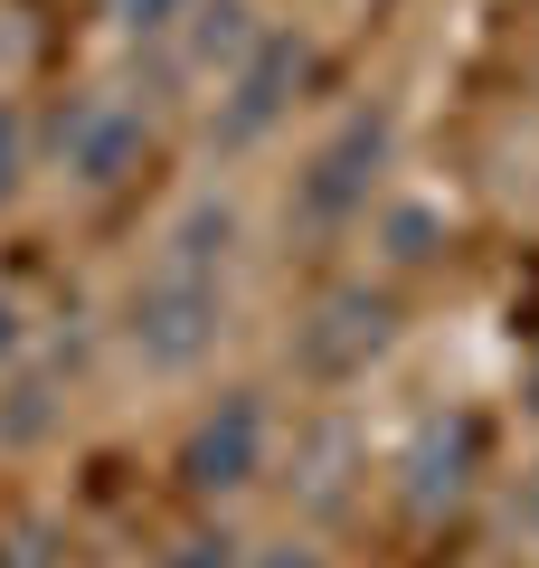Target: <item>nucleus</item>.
Masks as SVG:
<instances>
[{
	"instance_id": "nucleus-1",
	"label": "nucleus",
	"mask_w": 539,
	"mask_h": 568,
	"mask_svg": "<svg viewBox=\"0 0 539 568\" xmlns=\"http://www.w3.org/2000/svg\"><path fill=\"white\" fill-rule=\"evenodd\" d=\"M246 246H256V219L218 171L190 181L152 219L142 256L123 265L114 304H104V351H114V369L133 388H200L218 369L227 332H237Z\"/></svg>"
},
{
	"instance_id": "nucleus-12",
	"label": "nucleus",
	"mask_w": 539,
	"mask_h": 568,
	"mask_svg": "<svg viewBox=\"0 0 539 568\" xmlns=\"http://www.w3.org/2000/svg\"><path fill=\"white\" fill-rule=\"evenodd\" d=\"M237 559H246V540L227 530V511H190V521H180L161 549H142L133 568H237Z\"/></svg>"
},
{
	"instance_id": "nucleus-2",
	"label": "nucleus",
	"mask_w": 539,
	"mask_h": 568,
	"mask_svg": "<svg viewBox=\"0 0 539 568\" xmlns=\"http://www.w3.org/2000/svg\"><path fill=\"white\" fill-rule=\"evenodd\" d=\"M398 181H407V104L369 85L294 142V162L275 181V237L294 256H340V246H359L369 209Z\"/></svg>"
},
{
	"instance_id": "nucleus-9",
	"label": "nucleus",
	"mask_w": 539,
	"mask_h": 568,
	"mask_svg": "<svg viewBox=\"0 0 539 568\" xmlns=\"http://www.w3.org/2000/svg\"><path fill=\"white\" fill-rule=\"evenodd\" d=\"M455 209L436 200V190H417V181H398L379 209H369V227H359V246L350 256L359 265H379V275H398V284H417V275H436V265H455Z\"/></svg>"
},
{
	"instance_id": "nucleus-3",
	"label": "nucleus",
	"mask_w": 539,
	"mask_h": 568,
	"mask_svg": "<svg viewBox=\"0 0 539 568\" xmlns=\"http://www.w3.org/2000/svg\"><path fill=\"white\" fill-rule=\"evenodd\" d=\"M398 342H407V284L350 256V265H332V275H313V294L294 304V323H284V369H294V388H313V398H350V388H369L398 361Z\"/></svg>"
},
{
	"instance_id": "nucleus-14",
	"label": "nucleus",
	"mask_w": 539,
	"mask_h": 568,
	"mask_svg": "<svg viewBox=\"0 0 539 568\" xmlns=\"http://www.w3.org/2000/svg\"><path fill=\"white\" fill-rule=\"evenodd\" d=\"M180 10H190V0H95V20L114 29V39H133V48H152Z\"/></svg>"
},
{
	"instance_id": "nucleus-7",
	"label": "nucleus",
	"mask_w": 539,
	"mask_h": 568,
	"mask_svg": "<svg viewBox=\"0 0 539 568\" xmlns=\"http://www.w3.org/2000/svg\"><path fill=\"white\" fill-rule=\"evenodd\" d=\"M482 426L464 417V407H426L417 426H407L398 446H388V503L407 511V521H455L464 503L482 493Z\"/></svg>"
},
{
	"instance_id": "nucleus-8",
	"label": "nucleus",
	"mask_w": 539,
	"mask_h": 568,
	"mask_svg": "<svg viewBox=\"0 0 539 568\" xmlns=\"http://www.w3.org/2000/svg\"><path fill=\"white\" fill-rule=\"evenodd\" d=\"M256 39H265V10H256V0H190V10L152 39V67H161V85H171L180 104H200Z\"/></svg>"
},
{
	"instance_id": "nucleus-17",
	"label": "nucleus",
	"mask_w": 539,
	"mask_h": 568,
	"mask_svg": "<svg viewBox=\"0 0 539 568\" xmlns=\"http://www.w3.org/2000/svg\"><path fill=\"white\" fill-rule=\"evenodd\" d=\"M511 398H520V417L539 426V332H530V351H520V369H511Z\"/></svg>"
},
{
	"instance_id": "nucleus-15",
	"label": "nucleus",
	"mask_w": 539,
	"mask_h": 568,
	"mask_svg": "<svg viewBox=\"0 0 539 568\" xmlns=\"http://www.w3.org/2000/svg\"><path fill=\"white\" fill-rule=\"evenodd\" d=\"M29 351H39V313H29V294H20V284H0V379H10V369H20Z\"/></svg>"
},
{
	"instance_id": "nucleus-13",
	"label": "nucleus",
	"mask_w": 539,
	"mask_h": 568,
	"mask_svg": "<svg viewBox=\"0 0 539 568\" xmlns=\"http://www.w3.org/2000/svg\"><path fill=\"white\" fill-rule=\"evenodd\" d=\"M501 530L520 549H539V426H530V446H520V465L501 474Z\"/></svg>"
},
{
	"instance_id": "nucleus-11",
	"label": "nucleus",
	"mask_w": 539,
	"mask_h": 568,
	"mask_svg": "<svg viewBox=\"0 0 539 568\" xmlns=\"http://www.w3.org/2000/svg\"><path fill=\"white\" fill-rule=\"evenodd\" d=\"M39 181H48V114L0 85V219H10Z\"/></svg>"
},
{
	"instance_id": "nucleus-5",
	"label": "nucleus",
	"mask_w": 539,
	"mask_h": 568,
	"mask_svg": "<svg viewBox=\"0 0 539 568\" xmlns=\"http://www.w3.org/2000/svg\"><path fill=\"white\" fill-rule=\"evenodd\" d=\"M284 474V417L256 379H218L190 398L171 436V484L190 511H237L246 493H265Z\"/></svg>"
},
{
	"instance_id": "nucleus-4",
	"label": "nucleus",
	"mask_w": 539,
	"mask_h": 568,
	"mask_svg": "<svg viewBox=\"0 0 539 568\" xmlns=\"http://www.w3.org/2000/svg\"><path fill=\"white\" fill-rule=\"evenodd\" d=\"M313 95H322V39L303 20H265V39L190 104V114H200V152L218 171L256 162V152H275V142L294 133V114Z\"/></svg>"
},
{
	"instance_id": "nucleus-6",
	"label": "nucleus",
	"mask_w": 539,
	"mask_h": 568,
	"mask_svg": "<svg viewBox=\"0 0 539 568\" xmlns=\"http://www.w3.org/2000/svg\"><path fill=\"white\" fill-rule=\"evenodd\" d=\"M152 152H161V123L152 95H133V85H77L48 104V181L67 200H123L152 171Z\"/></svg>"
},
{
	"instance_id": "nucleus-16",
	"label": "nucleus",
	"mask_w": 539,
	"mask_h": 568,
	"mask_svg": "<svg viewBox=\"0 0 539 568\" xmlns=\"http://www.w3.org/2000/svg\"><path fill=\"white\" fill-rule=\"evenodd\" d=\"M237 568H332V549H322L313 530H275V540H246Z\"/></svg>"
},
{
	"instance_id": "nucleus-10",
	"label": "nucleus",
	"mask_w": 539,
	"mask_h": 568,
	"mask_svg": "<svg viewBox=\"0 0 539 568\" xmlns=\"http://www.w3.org/2000/svg\"><path fill=\"white\" fill-rule=\"evenodd\" d=\"M58 388H67V379L48 369V342H39L10 379H0V455H29V446H48V436L67 426V398H58Z\"/></svg>"
}]
</instances>
